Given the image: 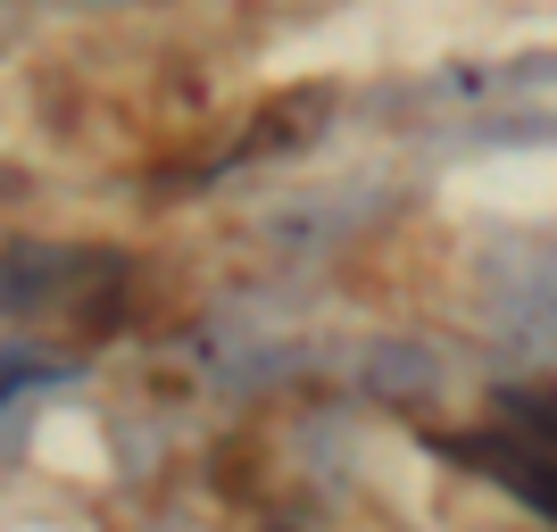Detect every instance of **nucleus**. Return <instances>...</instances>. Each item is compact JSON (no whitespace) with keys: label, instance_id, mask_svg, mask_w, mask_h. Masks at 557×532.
Instances as JSON below:
<instances>
[{"label":"nucleus","instance_id":"1","mask_svg":"<svg viewBox=\"0 0 557 532\" xmlns=\"http://www.w3.org/2000/svg\"><path fill=\"white\" fill-rule=\"evenodd\" d=\"M449 458H466L474 474H491L508 499L557 516V399L549 392H516L508 399V424H499V433L449 441Z\"/></svg>","mask_w":557,"mask_h":532},{"label":"nucleus","instance_id":"2","mask_svg":"<svg viewBox=\"0 0 557 532\" xmlns=\"http://www.w3.org/2000/svg\"><path fill=\"white\" fill-rule=\"evenodd\" d=\"M34 383H42V367H34V358H0V408H9L17 392H34Z\"/></svg>","mask_w":557,"mask_h":532}]
</instances>
